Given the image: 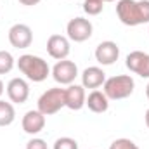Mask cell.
<instances>
[{
	"mask_svg": "<svg viewBox=\"0 0 149 149\" xmlns=\"http://www.w3.org/2000/svg\"><path fill=\"white\" fill-rule=\"evenodd\" d=\"M116 16L125 26L149 23V0H118Z\"/></svg>",
	"mask_w": 149,
	"mask_h": 149,
	"instance_id": "6da1fadb",
	"label": "cell"
},
{
	"mask_svg": "<svg viewBox=\"0 0 149 149\" xmlns=\"http://www.w3.org/2000/svg\"><path fill=\"white\" fill-rule=\"evenodd\" d=\"M17 68L30 81H35V83L47 80V76L50 74L49 63L40 56H33V54H23L17 59Z\"/></svg>",
	"mask_w": 149,
	"mask_h": 149,
	"instance_id": "7a4b0ae2",
	"label": "cell"
},
{
	"mask_svg": "<svg viewBox=\"0 0 149 149\" xmlns=\"http://www.w3.org/2000/svg\"><path fill=\"white\" fill-rule=\"evenodd\" d=\"M102 88H104L102 92L108 95L109 101H121L134 94L135 81L130 74H116L111 78H106Z\"/></svg>",
	"mask_w": 149,
	"mask_h": 149,
	"instance_id": "3957f363",
	"label": "cell"
},
{
	"mask_svg": "<svg viewBox=\"0 0 149 149\" xmlns=\"http://www.w3.org/2000/svg\"><path fill=\"white\" fill-rule=\"evenodd\" d=\"M38 111L43 113L45 116L56 114L57 111H61L63 108H66V99H64V88L61 87H54L45 90L40 99H38Z\"/></svg>",
	"mask_w": 149,
	"mask_h": 149,
	"instance_id": "277c9868",
	"label": "cell"
},
{
	"mask_svg": "<svg viewBox=\"0 0 149 149\" xmlns=\"http://www.w3.org/2000/svg\"><path fill=\"white\" fill-rule=\"evenodd\" d=\"M92 31H94V26L88 19L85 17H73L70 19V23L66 24V33L68 38L71 42L76 43H81V42H87L88 38L92 37Z\"/></svg>",
	"mask_w": 149,
	"mask_h": 149,
	"instance_id": "5b68a950",
	"label": "cell"
},
{
	"mask_svg": "<svg viewBox=\"0 0 149 149\" xmlns=\"http://www.w3.org/2000/svg\"><path fill=\"white\" fill-rule=\"evenodd\" d=\"M52 78L59 83V85H71L74 81V78L78 76V66L74 64L73 61L63 59L57 61L52 68Z\"/></svg>",
	"mask_w": 149,
	"mask_h": 149,
	"instance_id": "8992f818",
	"label": "cell"
},
{
	"mask_svg": "<svg viewBox=\"0 0 149 149\" xmlns=\"http://www.w3.org/2000/svg\"><path fill=\"white\" fill-rule=\"evenodd\" d=\"M47 52L56 61L68 59V56L71 52L70 38L64 37V35H50L49 40H47Z\"/></svg>",
	"mask_w": 149,
	"mask_h": 149,
	"instance_id": "52a82bcc",
	"label": "cell"
},
{
	"mask_svg": "<svg viewBox=\"0 0 149 149\" xmlns=\"http://www.w3.org/2000/svg\"><path fill=\"white\" fill-rule=\"evenodd\" d=\"M7 97L12 104H24L30 97V85L24 78H12L7 87Z\"/></svg>",
	"mask_w": 149,
	"mask_h": 149,
	"instance_id": "ba28073f",
	"label": "cell"
},
{
	"mask_svg": "<svg viewBox=\"0 0 149 149\" xmlns=\"http://www.w3.org/2000/svg\"><path fill=\"white\" fill-rule=\"evenodd\" d=\"M9 42L16 49H28L33 42V31L28 24L17 23L9 30Z\"/></svg>",
	"mask_w": 149,
	"mask_h": 149,
	"instance_id": "9c48e42d",
	"label": "cell"
},
{
	"mask_svg": "<svg viewBox=\"0 0 149 149\" xmlns=\"http://www.w3.org/2000/svg\"><path fill=\"white\" fill-rule=\"evenodd\" d=\"M120 57V47L116 42L113 40H106V42H101L97 47H95V61L102 66H111L118 61Z\"/></svg>",
	"mask_w": 149,
	"mask_h": 149,
	"instance_id": "30bf717a",
	"label": "cell"
},
{
	"mask_svg": "<svg viewBox=\"0 0 149 149\" xmlns=\"http://www.w3.org/2000/svg\"><path fill=\"white\" fill-rule=\"evenodd\" d=\"M127 68L141 78H149V54L142 50H134L127 56Z\"/></svg>",
	"mask_w": 149,
	"mask_h": 149,
	"instance_id": "8fae6325",
	"label": "cell"
},
{
	"mask_svg": "<svg viewBox=\"0 0 149 149\" xmlns=\"http://www.w3.org/2000/svg\"><path fill=\"white\" fill-rule=\"evenodd\" d=\"M64 99H66V108H70L71 111H80L87 101L85 87L76 83L68 85V88H64Z\"/></svg>",
	"mask_w": 149,
	"mask_h": 149,
	"instance_id": "7c38bea8",
	"label": "cell"
},
{
	"mask_svg": "<svg viewBox=\"0 0 149 149\" xmlns=\"http://www.w3.org/2000/svg\"><path fill=\"white\" fill-rule=\"evenodd\" d=\"M21 125H23V130L28 135H37L45 128V114L40 113L38 109H31L23 116Z\"/></svg>",
	"mask_w": 149,
	"mask_h": 149,
	"instance_id": "4fadbf2b",
	"label": "cell"
},
{
	"mask_svg": "<svg viewBox=\"0 0 149 149\" xmlns=\"http://www.w3.org/2000/svg\"><path fill=\"white\" fill-rule=\"evenodd\" d=\"M104 81H106V73L99 66H88L81 73V85L85 88H94L95 90V88L102 87Z\"/></svg>",
	"mask_w": 149,
	"mask_h": 149,
	"instance_id": "5bb4252c",
	"label": "cell"
},
{
	"mask_svg": "<svg viewBox=\"0 0 149 149\" xmlns=\"http://www.w3.org/2000/svg\"><path fill=\"white\" fill-rule=\"evenodd\" d=\"M85 106H88V109L92 113H106L108 108H109V99H108V95L104 92L95 88L87 95Z\"/></svg>",
	"mask_w": 149,
	"mask_h": 149,
	"instance_id": "9a60e30c",
	"label": "cell"
},
{
	"mask_svg": "<svg viewBox=\"0 0 149 149\" xmlns=\"http://www.w3.org/2000/svg\"><path fill=\"white\" fill-rule=\"evenodd\" d=\"M14 120H16V109L12 102L0 99V127H9Z\"/></svg>",
	"mask_w": 149,
	"mask_h": 149,
	"instance_id": "2e32d148",
	"label": "cell"
},
{
	"mask_svg": "<svg viewBox=\"0 0 149 149\" xmlns=\"http://www.w3.org/2000/svg\"><path fill=\"white\" fill-rule=\"evenodd\" d=\"M14 64H16V61H14L12 54L7 52V50H0V74L10 73Z\"/></svg>",
	"mask_w": 149,
	"mask_h": 149,
	"instance_id": "e0dca14e",
	"label": "cell"
},
{
	"mask_svg": "<svg viewBox=\"0 0 149 149\" xmlns=\"http://www.w3.org/2000/svg\"><path fill=\"white\" fill-rule=\"evenodd\" d=\"M102 9H104V2H101V0H85L83 2V10L88 16H97L102 12Z\"/></svg>",
	"mask_w": 149,
	"mask_h": 149,
	"instance_id": "ac0fdd59",
	"label": "cell"
},
{
	"mask_svg": "<svg viewBox=\"0 0 149 149\" xmlns=\"http://www.w3.org/2000/svg\"><path fill=\"white\" fill-rule=\"evenodd\" d=\"M52 149H78V142L71 137H59Z\"/></svg>",
	"mask_w": 149,
	"mask_h": 149,
	"instance_id": "d6986e66",
	"label": "cell"
},
{
	"mask_svg": "<svg viewBox=\"0 0 149 149\" xmlns=\"http://www.w3.org/2000/svg\"><path fill=\"white\" fill-rule=\"evenodd\" d=\"M109 149H139V146H137L134 141L121 137V139H116V141H113L111 146H109Z\"/></svg>",
	"mask_w": 149,
	"mask_h": 149,
	"instance_id": "ffe728a7",
	"label": "cell"
},
{
	"mask_svg": "<svg viewBox=\"0 0 149 149\" xmlns=\"http://www.w3.org/2000/svg\"><path fill=\"white\" fill-rule=\"evenodd\" d=\"M26 149H49V148H47V142H45L43 139H40V137H33V139L28 141Z\"/></svg>",
	"mask_w": 149,
	"mask_h": 149,
	"instance_id": "44dd1931",
	"label": "cell"
},
{
	"mask_svg": "<svg viewBox=\"0 0 149 149\" xmlns=\"http://www.w3.org/2000/svg\"><path fill=\"white\" fill-rule=\"evenodd\" d=\"M42 0H19V3H23V5H26V7H31V5H37L40 3Z\"/></svg>",
	"mask_w": 149,
	"mask_h": 149,
	"instance_id": "7402d4cb",
	"label": "cell"
},
{
	"mask_svg": "<svg viewBox=\"0 0 149 149\" xmlns=\"http://www.w3.org/2000/svg\"><path fill=\"white\" fill-rule=\"evenodd\" d=\"M3 90H5V87H3V81L0 80V97L3 95Z\"/></svg>",
	"mask_w": 149,
	"mask_h": 149,
	"instance_id": "603a6c76",
	"label": "cell"
},
{
	"mask_svg": "<svg viewBox=\"0 0 149 149\" xmlns=\"http://www.w3.org/2000/svg\"><path fill=\"white\" fill-rule=\"evenodd\" d=\"M144 120H146V125H148V128H149V109L146 111V114H144Z\"/></svg>",
	"mask_w": 149,
	"mask_h": 149,
	"instance_id": "cb8c5ba5",
	"label": "cell"
},
{
	"mask_svg": "<svg viewBox=\"0 0 149 149\" xmlns=\"http://www.w3.org/2000/svg\"><path fill=\"white\" fill-rule=\"evenodd\" d=\"M146 95H148V99H149V83H148V87H146Z\"/></svg>",
	"mask_w": 149,
	"mask_h": 149,
	"instance_id": "d4e9b609",
	"label": "cell"
},
{
	"mask_svg": "<svg viewBox=\"0 0 149 149\" xmlns=\"http://www.w3.org/2000/svg\"><path fill=\"white\" fill-rule=\"evenodd\" d=\"M102 2H116V0H102Z\"/></svg>",
	"mask_w": 149,
	"mask_h": 149,
	"instance_id": "484cf974",
	"label": "cell"
},
{
	"mask_svg": "<svg viewBox=\"0 0 149 149\" xmlns=\"http://www.w3.org/2000/svg\"><path fill=\"white\" fill-rule=\"evenodd\" d=\"M101 2H102V0H101Z\"/></svg>",
	"mask_w": 149,
	"mask_h": 149,
	"instance_id": "4316f807",
	"label": "cell"
}]
</instances>
